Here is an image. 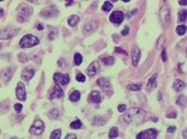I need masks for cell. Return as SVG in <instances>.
Returning <instances> with one entry per match:
<instances>
[{"label": "cell", "mask_w": 187, "mask_h": 139, "mask_svg": "<svg viewBox=\"0 0 187 139\" xmlns=\"http://www.w3.org/2000/svg\"><path fill=\"white\" fill-rule=\"evenodd\" d=\"M167 118H172V119H175V118H176V113H175V111H172V113H167Z\"/></svg>", "instance_id": "38"}, {"label": "cell", "mask_w": 187, "mask_h": 139, "mask_svg": "<svg viewBox=\"0 0 187 139\" xmlns=\"http://www.w3.org/2000/svg\"><path fill=\"white\" fill-rule=\"evenodd\" d=\"M175 130H176V127H175V126H170V127H168V132H169V133H174V132H175Z\"/></svg>", "instance_id": "42"}, {"label": "cell", "mask_w": 187, "mask_h": 139, "mask_svg": "<svg viewBox=\"0 0 187 139\" xmlns=\"http://www.w3.org/2000/svg\"><path fill=\"white\" fill-rule=\"evenodd\" d=\"M48 115H49L51 118H53V119H58V118H59V110H58V109H53V110L49 111Z\"/></svg>", "instance_id": "32"}, {"label": "cell", "mask_w": 187, "mask_h": 139, "mask_svg": "<svg viewBox=\"0 0 187 139\" xmlns=\"http://www.w3.org/2000/svg\"><path fill=\"white\" fill-rule=\"evenodd\" d=\"M136 139H143V132L138 133V134H137V137H136Z\"/></svg>", "instance_id": "44"}, {"label": "cell", "mask_w": 187, "mask_h": 139, "mask_svg": "<svg viewBox=\"0 0 187 139\" xmlns=\"http://www.w3.org/2000/svg\"><path fill=\"white\" fill-rule=\"evenodd\" d=\"M186 102H187V97H186V96H179V98H178V101H176V103H178L179 106H181V107H183V106L186 104Z\"/></svg>", "instance_id": "29"}, {"label": "cell", "mask_w": 187, "mask_h": 139, "mask_svg": "<svg viewBox=\"0 0 187 139\" xmlns=\"http://www.w3.org/2000/svg\"><path fill=\"white\" fill-rule=\"evenodd\" d=\"M186 52H187V51H186Z\"/></svg>", "instance_id": "52"}, {"label": "cell", "mask_w": 187, "mask_h": 139, "mask_svg": "<svg viewBox=\"0 0 187 139\" xmlns=\"http://www.w3.org/2000/svg\"><path fill=\"white\" fill-rule=\"evenodd\" d=\"M121 34H122V36H126V35H127V34H128V27H125V28H124V30H122V33H121Z\"/></svg>", "instance_id": "41"}, {"label": "cell", "mask_w": 187, "mask_h": 139, "mask_svg": "<svg viewBox=\"0 0 187 139\" xmlns=\"http://www.w3.org/2000/svg\"><path fill=\"white\" fill-rule=\"evenodd\" d=\"M18 59H19V61H20V62H27L28 56H27L25 54H19V55H18Z\"/></svg>", "instance_id": "34"}, {"label": "cell", "mask_w": 187, "mask_h": 139, "mask_svg": "<svg viewBox=\"0 0 187 139\" xmlns=\"http://www.w3.org/2000/svg\"><path fill=\"white\" fill-rule=\"evenodd\" d=\"M176 33H178V35L182 36V35L186 33V25H183V24L178 25V27H176Z\"/></svg>", "instance_id": "28"}, {"label": "cell", "mask_w": 187, "mask_h": 139, "mask_svg": "<svg viewBox=\"0 0 187 139\" xmlns=\"http://www.w3.org/2000/svg\"><path fill=\"white\" fill-rule=\"evenodd\" d=\"M179 20L182 23L187 20V10H181L179 12Z\"/></svg>", "instance_id": "25"}, {"label": "cell", "mask_w": 187, "mask_h": 139, "mask_svg": "<svg viewBox=\"0 0 187 139\" xmlns=\"http://www.w3.org/2000/svg\"><path fill=\"white\" fill-rule=\"evenodd\" d=\"M11 76H12V68L9 67L4 71V78H5V82H9L11 79Z\"/></svg>", "instance_id": "23"}, {"label": "cell", "mask_w": 187, "mask_h": 139, "mask_svg": "<svg viewBox=\"0 0 187 139\" xmlns=\"http://www.w3.org/2000/svg\"><path fill=\"white\" fill-rule=\"evenodd\" d=\"M163 42H165V37H163V36H162V37L159 38V42H158V44H157V46H158V47H161V46L163 44Z\"/></svg>", "instance_id": "43"}, {"label": "cell", "mask_w": 187, "mask_h": 139, "mask_svg": "<svg viewBox=\"0 0 187 139\" xmlns=\"http://www.w3.org/2000/svg\"><path fill=\"white\" fill-rule=\"evenodd\" d=\"M134 13H137V10H136V9H134V10H132L131 12H128V14H127V18H132Z\"/></svg>", "instance_id": "40"}, {"label": "cell", "mask_w": 187, "mask_h": 139, "mask_svg": "<svg viewBox=\"0 0 187 139\" xmlns=\"http://www.w3.org/2000/svg\"><path fill=\"white\" fill-rule=\"evenodd\" d=\"M53 79H54V82H55V84L57 85H67L68 84V82H70V76L67 75V73H65V75H62V73H59V72H57V73H54V76H53Z\"/></svg>", "instance_id": "4"}, {"label": "cell", "mask_w": 187, "mask_h": 139, "mask_svg": "<svg viewBox=\"0 0 187 139\" xmlns=\"http://www.w3.org/2000/svg\"><path fill=\"white\" fill-rule=\"evenodd\" d=\"M72 4H73V1H67V3H66V6H71Z\"/></svg>", "instance_id": "49"}, {"label": "cell", "mask_w": 187, "mask_h": 139, "mask_svg": "<svg viewBox=\"0 0 187 139\" xmlns=\"http://www.w3.org/2000/svg\"><path fill=\"white\" fill-rule=\"evenodd\" d=\"M173 88H174V90L180 91V90H182L185 88V83L181 79H175L174 83H173Z\"/></svg>", "instance_id": "18"}, {"label": "cell", "mask_w": 187, "mask_h": 139, "mask_svg": "<svg viewBox=\"0 0 187 139\" xmlns=\"http://www.w3.org/2000/svg\"><path fill=\"white\" fill-rule=\"evenodd\" d=\"M118 135H119V130H118V127H112L110 131H109V138H110V139H115Z\"/></svg>", "instance_id": "20"}, {"label": "cell", "mask_w": 187, "mask_h": 139, "mask_svg": "<svg viewBox=\"0 0 187 139\" xmlns=\"http://www.w3.org/2000/svg\"><path fill=\"white\" fill-rule=\"evenodd\" d=\"M101 101H102V96L100 94V91H96V90L91 91V94L88 97V102H90V103H100Z\"/></svg>", "instance_id": "12"}, {"label": "cell", "mask_w": 187, "mask_h": 139, "mask_svg": "<svg viewBox=\"0 0 187 139\" xmlns=\"http://www.w3.org/2000/svg\"><path fill=\"white\" fill-rule=\"evenodd\" d=\"M11 139H18V138H16V137H12V138H11Z\"/></svg>", "instance_id": "51"}, {"label": "cell", "mask_w": 187, "mask_h": 139, "mask_svg": "<svg viewBox=\"0 0 187 139\" xmlns=\"http://www.w3.org/2000/svg\"><path fill=\"white\" fill-rule=\"evenodd\" d=\"M112 9H113V4H112L110 1H106V3L102 5V10H103L104 12H109Z\"/></svg>", "instance_id": "27"}, {"label": "cell", "mask_w": 187, "mask_h": 139, "mask_svg": "<svg viewBox=\"0 0 187 139\" xmlns=\"http://www.w3.org/2000/svg\"><path fill=\"white\" fill-rule=\"evenodd\" d=\"M140 88H142V84H140V83H136V84H130V85H127V89L131 90V91H137V90H139Z\"/></svg>", "instance_id": "26"}, {"label": "cell", "mask_w": 187, "mask_h": 139, "mask_svg": "<svg viewBox=\"0 0 187 139\" xmlns=\"http://www.w3.org/2000/svg\"><path fill=\"white\" fill-rule=\"evenodd\" d=\"M115 52H116V53H119V54H124V55H126V54H127L124 49H121V48H119V47H116V48H115Z\"/></svg>", "instance_id": "37"}, {"label": "cell", "mask_w": 187, "mask_h": 139, "mask_svg": "<svg viewBox=\"0 0 187 139\" xmlns=\"http://www.w3.org/2000/svg\"><path fill=\"white\" fill-rule=\"evenodd\" d=\"M35 75V71L33 68H24L22 72V79H24L25 82H29Z\"/></svg>", "instance_id": "14"}, {"label": "cell", "mask_w": 187, "mask_h": 139, "mask_svg": "<svg viewBox=\"0 0 187 139\" xmlns=\"http://www.w3.org/2000/svg\"><path fill=\"white\" fill-rule=\"evenodd\" d=\"M22 109H23V106H22L20 103H16V104H14V110H16L17 113H19Z\"/></svg>", "instance_id": "35"}, {"label": "cell", "mask_w": 187, "mask_h": 139, "mask_svg": "<svg viewBox=\"0 0 187 139\" xmlns=\"http://www.w3.org/2000/svg\"><path fill=\"white\" fill-rule=\"evenodd\" d=\"M16 96L19 101H25L27 98V91H25V86L22 82H19L17 84V89H16Z\"/></svg>", "instance_id": "8"}, {"label": "cell", "mask_w": 187, "mask_h": 139, "mask_svg": "<svg viewBox=\"0 0 187 139\" xmlns=\"http://www.w3.org/2000/svg\"><path fill=\"white\" fill-rule=\"evenodd\" d=\"M33 13V9L30 7H20L19 9V13H18V22H27L30 17V14Z\"/></svg>", "instance_id": "7"}, {"label": "cell", "mask_w": 187, "mask_h": 139, "mask_svg": "<svg viewBox=\"0 0 187 139\" xmlns=\"http://www.w3.org/2000/svg\"><path fill=\"white\" fill-rule=\"evenodd\" d=\"M65 139H77V137H76V134L70 133V134H67V135L65 137Z\"/></svg>", "instance_id": "39"}, {"label": "cell", "mask_w": 187, "mask_h": 139, "mask_svg": "<svg viewBox=\"0 0 187 139\" xmlns=\"http://www.w3.org/2000/svg\"><path fill=\"white\" fill-rule=\"evenodd\" d=\"M101 89H103V91H106V94L108 95V96H110L112 94H113V86H112V84H110V82L108 80V79H106V78H100V79H97V83H96Z\"/></svg>", "instance_id": "3"}, {"label": "cell", "mask_w": 187, "mask_h": 139, "mask_svg": "<svg viewBox=\"0 0 187 139\" xmlns=\"http://www.w3.org/2000/svg\"><path fill=\"white\" fill-rule=\"evenodd\" d=\"M60 135H61V131L60 130H55V131L52 132L51 139H60Z\"/></svg>", "instance_id": "30"}, {"label": "cell", "mask_w": 187, "mask_h": 139, "mask_svg": "<svg viewBox=\"0 0 187 139\" xmlns=\"http://www.w3.org/2000/svg\"><path fill=\"white\" fill-rule=\"evenodd\" d=\"M124 19H125V16H124V13H122L121 11H114V12H112L110 16H109V20L113 23L114 25L121 24Z\"/></svg>", "instance_id": "5"}, {"label": "cell", "mask_w": 187, "mask_h": 139, "mask_svg": "<svg viewBox=\"0 0 187 139\" xmlns=\"http://www.w3.org/2000/svg\"><path fill=\"white\" fill-rule=\"evenodd\" d=\"M57 34H58V29L57 28H49V34H48V38L49 40H54L57 37Z\"/></svg>", "instance_id": "24"}, {"label": "cell", "mask_w": 187, "mask_h": 139, "mask_svg": "<svg viewBox=\"0 0 187 139\" xmlns=\"http://www.w3.org/2000/svg\"><path fill=\"white\" fill-rule=\"evenodd\" d=\"M36 28H37L38 30H42V29H43V25H42V24H37V27H36Z\"/></svg>", "instance_id": "48"}, {"label": "cell", "mask_w": 187, "mask_h": 139, "mask_svg": "<svg viewBox=\"0 0 187 139\" xmlns=\"http://www.w3.org/2000/svg\"><path fill=\"white\" fill-rule=\"evenodd\" d=\"M76 79H77V82H79V83H83V82H85V76H84L83 73H77V76H76Z\"/></svg>", "instance_id": "33"}, {"label": "cell", "mask_w": 187, "mask_h": 139, "mask_svg": "<svg viewBox=\"0 0 187 139\" xmlns=\"http://www.w3.org/2000/svg\"><path fill=\"white\" fill-rule=\"evenodd\" d=\"M78 22H79V17H78V16H76V14L70 16V17H68V19H67V23H68V25H70V27H75Z\"/></svg>", "instance_id": "17"}, {"label": "cell", "mask_w": 187, "mask_h": 139, "mask_svg": "<svg viewBox=\"0 0 187 139\" xmlns=\"http://www.w3.org/2000/svg\"><path fill=\"white\" fill-rule=\"evenodd\" d=\"M82 61H83V56H82L79 53H76V54H75V64L78 66V65L82 64Z\"/></svg>", "instance_id": "31"}, {"label": "cell", "mask_w": 187, "mask_h": 139, "mask_svg": "<svg viewBox=\"0 0 187 139\" xmlns=\"http://www.w3.org/2000/svg\"><path fill=\"white\" fill-rule=\"evenodd\" d=\"M43 131H44V124H43V121L36 119V120L34 121L31 128H30V133L36 134V135H40V134L43 133Z\"/></svg>", "instance_id": "6"}, {"label": "cell", "mask_w": 187, "mask_h": 139, "mask_svg": "<svg viewBox=\"0 0 187 139\" xmlns=\"http://www.w3.org/2000/svg\"><path fill=\"white\" fill-rule=\"evenodd\" d=\"M38 38L34 35H25L24 37H22V40L19 41V47L20 48H30L38 44Z\"/></svg>", "instance_id": "2"}, {"label": "cell", "mask_w": 187, "mask_h": 139, "mask_svg": "<svg viewBox=\"0 0 187 139\" xmlns=\"http://www.w3.org/2000/svg\"><path fill=\"white\" fill-rule=\"evenodd\" d=\"M80 98V92L78 90H75L71 92V95H70V101H72V102H77L79 101Z\"/></svg>", "instance_id": "19"}, {"label": "cell", "mask_w": 187, "mask_h": 139, "mask_svg": "<svg viewBox=\"0 0 187 139\" xmlns=\"http://www.w3.org/2000/svg\"><path fill=\"white\" fill-rule=\"evenodd\" d=\"M118 110H119L120 113H125V111H126V106H125V104H119V106H118Z\"/></svg>", "instance_id": "36"}, {"label": "cell", "mask_w": 187, "mask_h": 139, "mask_svg": "<svg viewBox=\"0 0 187 139\" xmlns=\"http://www.w3.org/2000/svg\"><path fill=\"white\" fill-rule=\"evenodd\" d=\"M64 97V91L60 89L59 85L55 84V86L52 89V92L49 94V100H54V98H62Z\"/></svg>", "instance_id": "10"}, {"label": "cell", "mask_w": 187, "mask_h": 139, "mask_svg": "<svg viewBox=\"0 0 187 139\" xmlns=\"http://www.w3.org/2000/svg\"><path fill=\"white\" fill-rule=\"evenodd\" d=\"M131 56H132V64H133V66H137L138 62H139V59H140V51H139L138 47H133L132 48Z\"/></svg>", "instance_id": "13"}, {"label": "cell", "mask_w": 187, "mask_h": 139, "mask_svg": "<svg viewBox=\"0 0 187 139\" xmlns=\"http://www.w3.org/2000/svg\"><path fill=\"white\" fill-rule=\"evenodd\" d=\"M101 61H102L106 66H110V65L114 64V59H113L112 56H103V58L101 59Z\"/></svg>", "instance_id": "21"}, {"label": "cell", "mask_w": 187, "mask_h": 139, "mask_svg": "<svg viewBox=\"0 0 187 139\" xmlns=\"http://www.w3.org/2000/svg\"><path fill=\"white\" fill-rule=\"evenodd\" d=\"M179 4H180L181 6H185V5H187V1H186V0H180Z\"/></svg>", "instance_id": "45"}, {"label": "cell", "mask_w": 187, "mask_h": 139, "mask_svg": "<svg viewBox=\"0 0 187 139\" xmlns=\"http://www.w3.org/2000/svg\"><path fill=\"white\" fill-rule=\"evenodd\" d=\"M70 127L73 128V130H79V128H82V121L80 120H75V121H72L71 124H70Z\"/></svg>", "instance_id": "22"}, {"label": "cell", "mask_w": 187, "mask_h": 139, "mask_svg": "<svg viewBox=\"0 0 187 139\" xmlns=\"http://www.w3.org/2000/svg\"><path fill=\"white\" fill-rule=\"evenodd\" d=\"M159 17H161V20H162L163 24H167V23L170 20V11H169V9L166 7V6H163L161 9Z\"/></svg>", "instance_id": "11"}, {"label": "cell", "mask_w": 187, "mask_h": 139, "mask_svg": "<svg viewBox=\"0 0 187 139\" xmlns=\"http://www.w3.org/2000/svg\"><path fill=\"white\" fill-rule=\"evenodd\" d=\"M157 134H158L157 130L150 128V130H146L145 132H143V139H156Z\"/></svg>", "instance_id": "15"}, {"label": "cell", "mask_w": 187, "mask_h": 139, "mask_svg": "<svg viewBox=\"0 0 187 139\" xmlns=\"http://www.w3.org/2000/svg\"><path fill=\"white\" fill-rule=\"evenodd\" d=\"M99 72H100V62H97V61L91 62V64L88 66V68H86V75H88L89 77L96 76Z\"/></svg>", "instance_id": "9"}, {"label": "cell", "mask_w": 187, "mask_h": 139, "mask_svg": "<svg viewBox=\"0 0 187 139\" xmlns=\"http://www.w3.org/2000/svg\"><path fill=\"white\" fill-rule=\"evenodd\" d=\"M0 13H1V14H0V17H1V18H3V17H4V10H3V9H1V10H0Z\"/></svg>", "instance_id": "50"}, {"label": "cell", "mask_w": 187, "mask_h": 139, "mask_svg": "<svg viewBox=\"0 0 187 139\" xmlns=\"http://www.w3.org/2000/svg\"><path fill=\"white\" fill-rule=\"evenodd\" d=\"M182 135H183V138H185V139H187V127L183 130V132H182Z\"/></svg>", "instance_id": "46"}, {"label": "cell", "mask_w": 187, "mask_h": 139, "mask_svg": "<svg viewBox=\"0 0 187 139\" xmlns=\"http://www.w3.org/2000/svg\"><path fill=\"white\" fill-rule=\"evenodd\" d=\"M156 79H157V75H154V76L148 80V84H146V90H148V91H151L152 89L156 88V85H157Z\"/></svg>", "instance_id": "16"}, {"label": "cell", "mask_w": 187, "mask_h": 139, "mask_svg": "<svg viewBox=\"0 0 187 139\" xmlns=\"http://www.w3.org/2000/svg\"><path fill=\"white\" fill-rule=\"evenodd\" d=\"M144 118H145V111L140 108H131L124 115V120L126 124H134V125L142 124L144 121Z\"/></svg>", "instance_id": "1"}, {"label": "cell", "mask_w": 187, "mask_h": 139, "mask_svg": "<svg viewBox=\"0 0 187 139\" xmlns=\"http://www.w3.org/2000/svg\"><path fill=\"white\" fill-rule=\"evenodd\" d=\"M162 59H163V61H166V60H167V58H166V51H163V52H162Z\"/></svg>", "instance_id": "47"}]
</instances>
